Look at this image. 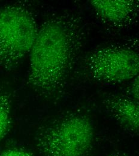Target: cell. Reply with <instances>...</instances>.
<instances>
[{
  "label": "cell",
  "mask_w": 139,
  "mask_h": 156,
  "mask_svg": "<svg viewBox=\"0 0 139 156\" xmlns=\"http://www.w3.org/2000/svg\"><path fill=\"white\" fill-rule=\"evenodd\" d=\"M86 36L84 20L73 12L55 13L44 21L29 54L27 85L46 98H62Z\"/></svg>",
  "instance_id": "cell-1"
},
{
  "label": "cell",
  "mask_w": 139,
  "mask_h": 156,
  "mask_svg": "<svg viewBox=\"0 0 139 156\" xmlns=\"http://www.w3.org/2000/svg\"><path fill=\"white\" fill-rule=\"evenodd\" d=\"M80 64L83 75L99 82L122 83L139 76V54L128 46L99 48L86 55Z\"/></svg>",
  "instance_id": "cell-4"
},
{
  "label": "cell",
  "mask_w": 139,
  "mask_h": 156,
  "mask_svg": "<svg viewBox=\"0 0 139 156\" xmlns=\"http://www.w3.org/2000/svg\"><path fill=\"white\" fill-rule=\"evenodd\" d=\"M139 76L134 78L129 88L130 98L139 103Z\"/></svg>",
  "instance_id": "cell-8"
},
{
  "label": "cell",
  "mask_w": 139,
  "mask_h": 156,
  "mask_svg": "<svg viewBox=\"0 0 139 156\" xmlns=\"http://www.w3.org/2000/svg\"><path fill=\"white\" fill-rule=\"evenodd\" d=\"M39 27L33 11L25 4L0 8V67L15 69L29 55Z\"/></svg>",
  "instance_id": "cell-3"
},
{
  "label": "cell",
  "mask_w": 139,
  "mask_h": 156,
  "mask_svg": "<svg viewBox=\"0 0 139 156\" xmlns=\"http://www.w3.org/2000/svg\"><path fill=\"white\" fill-rule=\"evenodd\" d=\"M107 156H130L127 153H124V152H120V151H118V152H116L114 153H112L110 155Z\"/></svg>",
  "instance_id": "cell-10"
},
{
  "label": "cell",
  "mask_w": 139,
  "mask_h": 156,
  "mask_svg": "<svg viewBox=\"0 0 139 156\" xmlns=\"http://www.w3.org/2000/svg\"><path fill=\"white\" fill-rule=\"evenodd\" d=\"M94 138L93 124L80 111H71L53 119L37 133L36 143L43 156H86Z\"/></svg>",
  "instance_id": "cell-2"
},
{
  "label": "cell",
  "mask_w": 139,
  "mask_h": 156,
  "mask_svg": "<svg viewBox=\"0 0 139 156\" xmlns=\"http://www.w3.org/2000/svg\"><path fill=\"white\" fill-rule=\"evenodd\" d=\"M103 105L123 129L133 134L138 133L139 103L129 97L110 95L104 98Z\"/></svg>",
  "instance_id": "cell-6"
},
{
  "label": "cell",
  "mask_w": 139,
  "mask_h": 156,
  "mask_svg": "<svg viewBox=\"0 0 139 156\" xmlns=\"http://www.w3.org/2000/svg\"><path fill=\"white\" fill-rule=\"evenodd\" d=\"M10 94L0 87V142L8 133L12 124Z\"/></svg>",
  "instance_id": "cell-7"
},
{
  "label": "cell",
  "mask_w": 139,
  "mask_h": 156,
  "mask_svg": "<svg viewBox=\"0 0 139 156\" xmlns=\"http://www.w3.org/2000/svg\"><path fill=\"white\" fill-rule=\"evenodd\" d=\"M0 156H33L28 151L21 148H11L4 151Z\"/></svg>",
  "instance_id": "cell-9"
},
{
  "label": "cell",
  "mask_w": 139,
  "mask_h": 156,
  "mask_svg": "<svg viewBox=\"0 0 139 156\" xmlns=\"http://www.w3.org/2000/svg\"><path fill=\"white\" fill-rule=\"evenodd\" d=\"M90 4L99 19L109 27L125 28L137 22L139 1L92 0Z\"/></svg>",
  "instance_id": "cell-5"
}]
</instances>
